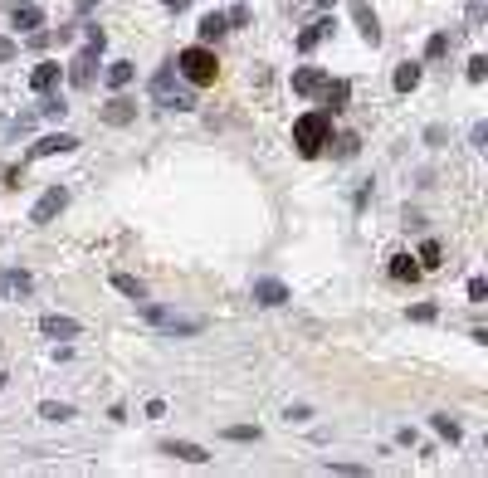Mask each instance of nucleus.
I'll return each instance as SVG.
<instances>
[{"mask_svg":"<svg viewBox=\"0 0 488 478\" xmlns=\"http://www.w3.org/2000/svg\"><path fill=\"white\" fill-rule=\"evenodd\" d=\"M176 74L195 84V88H205V84H215V74H220V64H215V54H210V44H191V49H181L176 59Z\"/></svg>","mask_w":488,"mask_h":478,"instance_id":"nucleus-1","label":"nucleus"},{"mask_svg":"<svg viewBox=\"0 0 488 478\" xmlns=\"http://www.w3.org/2000/svg\"><path fill=\"white\" fill-rule=\"evenodd\" d=\"M293 142H298L303 157H317L322 142H327V112H303V117L293 122Z\"/></svg>","mask_w":488,"mask_h":478,"instance_id":"nucleus-2","label":"nucleus"},{"mask_svg":"<svg viewBox=\"0 0 488 478\" xmlns=\"http://www.w3.org/2000/svg\"><path fill=\"white\" fill-rule=\"evenodd\" d=\"M152 98H157L161 107H191V93H181V74H176V64H161V69H157Z\"/></svg>","mask_w":488,"mask_h":478,"instance_id":"nucleus-3","label":"nucleus"},{"mask_svg":"<svg viewBox=\"0 0 488 478\" xmlns=\"http://www.w3.org/2000/svg\"><path fill=\"white\" fill-rule=\"evenodd\" d=\"M142 317H147L152 327H166V332H181V337H191V332H200V327H205L200 317H186V312H171V307H142Z\"/></svg>","mask_w":488,"mask_h":478,"instance_id":"nucleus-4","label":"nucleus"},{"mask_svg":"<svg viewBox=\"0 0 488 478\" xmlns=\"http://www.w3.org/2000/svg\"><path fill=\"white\" fill-rule=\"evenodd\" d=\"M98 54H103V49H93V44H88L84 54H74V64H69V84H74V88H93V79H98Z\"/></svg>","mask_w":488,"mask_h":478,"instance_id":"nucleus-5","label":"nucleus"},{"mask_svg":"<svg viewBox=\"0 0 488 478\" xmlns=\"http://www.w3.org/2000/svg\"><path fill=\"white\" fill-rule=\"evenodd\" d=\"M64 205H69V191H64V186H49V191H44L39 200H34L29 220H34V225H49V220H54V215H59Z\"/></svg>","mask_w":488,"mask_h":478,"instance_id":"nucleus-6","label":"nucleus"},{"mask_svg":"<svg viewBox=\"0 0 488 478\" xmlns=\"http://www.w3.org/2000/svg\"><path fill=\"white\" fill-rule=\"evenodd\" d=\"M79 147V137H69V132H49V137H39L34 147H29V157H64V152H74Z\"/></svg>","mask_w":488,"mask_h":478,"instance_id":"nucleus-7","label":"nucleus"},{"mask_svg":"<svg viewBox=\"0 0 488 478\" xmlns=\"http://www.w3.org/2000/svg\"><path fill=\"white\" fill-rule=\"evenodd\" d=\"M352 15H357L362 39H367V44H381V25H376V15H371V5H367V0H357V5H352Z\"/></svg>","mask_w":488,"mask_h":478,"instance_id":"nucleus-8","label":"nucleus"},{"mask_svg":"<svg viewBox=\"0 0 488 478\" xmlns=\"http://www.w3.org/2000/svg\"><path fill=\"white\" fill-rule=\"evenodd\" d=\"M161 454H171V459H186V464H205L210 454L200 449V444H191V439H166L161 444Z\"/></svg>","mask_w":488,"mask_h":478,"instance_id":"nucleus-9","label":"nucleus"},{"mask_svg":"<svg viewBox=\"0 0 488 478\" xmlns=\"http://www.w3.org/2000/svg\"><path fill=\"white\" fill-rule=\"evenodd\" d=\"M254 298L264 307H279V303H289V288L279 284V279H254Z\"/></svg>","mask_w":488,"mask_h":478,"instance_id":"nucleus-10","label":"nucleus"},{"mask_svg":"<svg viewBox=\"0 0 488 478\" xmlns=\"http://www.w3.org/2000/svg\"><path fill=\"white\" fill-rule=\"evenodd\" d=\"M132 117H137V107H132L127 98H112V102L103 107V122H107V127H127Z\"/></svg>","mask_w":488,"mask_h":478,"instance_id":"nucleus-11","label":"nucleus"},{"mask_svg":"<svg viewBox=\"0 0 488 478\" xmlns=\"http://www.w3.org/2000/svg\"><path fill=\"white\" fill-rule=\"evenodd\" d=\"M39 332H44V337H79V322H74V317L49 312V317H39Z\"/></svg>","mask_w":488,"mask_h":478,"instance_id":"nucleus-12","label":"nucleus"},{"mask_svg":"<svg viewBox=\"0 0 488 478\" xmlns=\"http://www.w3.org/2000/svg\"><path fill=\"white\" fill-rule=\"evenodd\" d=\"M322 84H327V79H322L317 69H298V74H293V93H303V98L322 93Z\"/></svg>","mask_w":488,"mask_h":478,"instance_id":"nucleus-13","label":"nucleus"},{"mask_svg":"<svg viewBox=\"0 0 488 478\" xmlns=\"http://www.w3.org/2000/svg\"><path fill=\"white\" fill-rule=\"evenodd\" d=\"M327 29H332V20H327V15H322V20H312V25H308V29L298 34V49H303V54H308V49H317Z\"/></svg>","mask_w":488,"mask_h":478,"instance_id":"nucleus-14","label":"nucleus"},{"mask_svg":"<svg viewBox=\"0 0 488 478\" xmlns=\"http://www.w3.org/2000/svg\"><path fill=\"white\" fill-rule=\"evenodd\" d=\"M390 279H400V284H415V279H420V264H415L410 254H395V259H390Z\"/></svg>","mask_w":488,"mask_h":478,"instance_id":"nucleus-15","label":"nucleus"},{"mask_svg":"<svg viewBox=\"0 0 488 478\" xmlns=\"http://www.w3.org/2000/svg\"><path fill=\"white\" fill-rule=\"evenodd\" d=\"M322 93H327V107H332V112H342V107H347V98H352V84H347V79H337V84H322Z\"/></svg>","mask_w":488,"mask_h":478,"instance_id":"nucleus-16","label":"nucleus"},{"mask_svg":"<svg viewBox=\"0 0 488 478\" xmlns=\"http://www.w3.org/2000/svg\"><path fill=\"white\" fill-rule=\"evenodd\" d=\"M54 79H59V64H39V69L29 74V88H34V93H49Z\"/></svg>","mask_w":488,"mask_h":478,"instance_id":"nucleus-17","label":"nucleus"},{"mask_svg":"<svg viewBox=\"0 0 488 478\" xmlns=\"http://www.w3.org/2000/svg\"><path fill=\"white\" fill-rule=\"evenodd\" d=\"M225 29H230V25H225V15H205V20H200V44H215Z\"/></svg>","mask_w":488,"mask_h":478,"instance_id":"nucleus-18","label":"nucleus"},{"mask_svg":"<svg viewBox=\"0 0 488 478\" xmlns=\"http://www.w3.org/2000/svg\"><path fill=\"white\" fill-rule=\"evenodd\" d=\"M112 288H117V293H127V298H147V284H142V279H132V274H112Z\"/></svg>","mask_w":488,"mask_h":478,"instance_id":"nucleus-19","label":"nucleus"},{"mask_svg":"<svg viewBox=\"0 0 488 478\" xmlns=\"http://www.w3.org/2000/svg\"><path fill=\"white\" fill-rule=\"evenodd\" d=\"M415 84H420V64H400V69H395V88H400V93H410Z\"/></svg>","mask_w":488,"mask_h":478,"instance_id":"nucleus-20","label":"nucleus"},{"mask_svg":"<svg viewBox=\"0 0 488 478\" xmlns=\"http://www.w3.org/2000/svg\"><path fill=\"white\" fill-rule=\"evenodd\" d=\"M15 25H20V29H39V25H44V15H39L34 5H20V10H15Z\"/></svg>","mask_w":488,"mask_h":478,"instance_id":"nucleus-21","label":"nucleus"},{"mask_svg":"<svg viewBox=\"0 0 488 478\" xmlns=\"http://www.w3.org/2000/svg\"><path fill=\"white\" fill-rule=\"evenodd\" d=\"M39 415H44V420H59V425H64V420H74V410H69L64 400H44V405H39Z\"/></svg>","mask_w":488,"mask_h":478,"instance_id":"nucleus-22","label":"nucleus"},{"mask_svg":"<svg viewBox=\"0 0 488 478\" xmlns=\"http://www.w3.org/2000/svg\"><path fill=\"white\" fill-rule=\"evenodd\" d=\"M132 84V64H112L107 69V88H127Z\"/></svg>","mask_w":488,"mask_h":478,"instance_id":"nucleus-23","label":"nucleus"},{"mask_svg":"<svg viewBox=\"0 0 488 478\" xmlns=\"http://www.w3.org/2000/svg\"><path fill=\"white\" fill-rule=\"evenodd\" d=\"M440 264H444V259H440V244L425 239V244H420V269H440Z\"/></svg>","mask_w":488,"mask_h":478,"instance_id":"nucleus-24","label":"nucleus"},{"mask_svg":"<svg viewBox=\"0 0 488 478\" xmlns=\"http://www.w3.org/2000/svg\"><path fill=\"white\" fill-rule=\"evenodd\" d=\"M430 425H435V434H440V439H449V444H454V439H459V425H454V420H449V415H435V420H430Z\"/></svg>","mask_w":488,"mask_h":478,"instance_id":"nucleus-25","label":"nucleus"},{"mask_svg":"<svg viewBox=\"0 0 488 478\" xmlns=\"http://www.w3.org/2000/svg\"><path fill=\"white\" fill-rule=\"evenodd\" d=\"M0 293H29V274H5V279H0Z\"/></svg>","mask_w":488,"mask_h":478,"instance_id":"nucleus-26","label":"nucleus"},{"mask_svg":"<svg viewBox=\"0 0 488 478\" xmlns=\"http://www.w3.org/2000/svg\"><path fill=\"white\" fill-rule=\"evenodd\" d=\"M225 439L244 444V439H259V430H254V425H230V430H225Z\"/></svg>","mask_w":488,"mask_h":478,"instance_id":"nucleus-27","label":"nucleus"},{"mask_svg":"<svg viewBox=\"0 0 488 478\" xmlns=\"http://www.w3.org/2000/svg\"><path fill=\"white\" fill-rule=\"evenodd\" d=\"M484 79H488V59L474 54V59H469V84H484Z\"/></svg>","mask_w":488,"mask_h":478,"instance_id":"nucleus-28","label":"nucleus"},{"mask_svg":"<svg viewBox=\"0 0 488 478\" xmlns=\"http://www.w3.org/2000/svg\"><path fill=\"white\" fill-rule=\"evenodd\" d=\"M444 49H449V34H435V39H430V44H425V54H430V59H440V54H444Z\"/></svg>","mask_w":488,"mask_h":478,"instance_id":"nucleus-29","label":"nucleus"},{"mask_svg":"<svg viewBox=\"0 0 488 478\" xmlns=\"http://www.w3.org/2000/svg\"><path fill=\"white\" fill-rule=\"evenodd\" d=\"M64 107H69V102H59V98H44V102H39L44 117H64Z\"/></svg>","mask_w":488,"mask_h":478,"instance_id":"nucleus-30","label":"nucleus"},{"mask_svg":"<svg viewBox=\"0 0 488 478\" xmlns=\"http://www.w3.org/2000/svg\"><path fill=\"white\" fill-rule=\"evenodd\" d=\"M410 317H415V322H435V303H415Z\"/></svg>","mask_w":488,"mask_h":478,"instance_id":"nucleus-31","label":"nucleus"},{"mask_svg":"<svg viewBox=\"0 0 488 478\" xmlns=\"http://www.w3.org/2000/svg\"><path fill=\"white\" fill-rule=\"evenodd\" d=\"M469 303H488V284L484 279H469Z\"/></svg>","mask_w":488,"mask_h":478,"instance_id":"nucleus-32","label":"nucleus"},{"mask_svg":"<svg viewBox=\"0 0 488 478\" xmlns=\"http://www.w3.org/2000/svg\"><path fill=\"white\" fill-rule=\"evenodd\" d=\"M303 420H312V410L308 405H289V425H303Z\"/></svg>","mask_w":488,"mask_h":478,"instance_id":"nucleus-33","label":"nucleus"},{"mask_svg":"<svg viewBox=\"0 0 488 478\" xmlns=\"http://www.w3.org/2000/svg\"><path fill=\"white\" fill-rule=\"evenodd\" d=\"M88 44H93V49H103V44H107V34H103L98 25H88Z\"/></svg>","mask_w":488,"mask_h":478,"instance_id":"nucleus-34","label":"nucleus"},{"mask_svg":"<svg viewBox=\"0 0 488 478\" xmlns=\"http://www.w3.org/2000/svg\"><path fill=\"white\" fill-rule=\"evenodd\" d=\"M5 59H15V39H0V64Z\"/></svg>","mask_w":488,"mask_h":478,"instance_id":"nucleus-35","label":"nucleus"},{"mask_svg":"<svg viewBox=\"0 0 488 478\" xmlns=\"http://www.w3.org/2000/svg\"><path fill=\"white\" fill-rule=\"evenodd\" d=\"M93 5H98V0H74V10H79V15H88Z\"/></svg>","mask_w":488,"mask_h":478,"instance_id":"nucleus-36","label":"nucleus"},{"mask_svg":"<svg viewBox=\"0 0 488 478\" xmlns=\"http://www.w3.org/2000/svg\"><path fill=\"white\" fill-rule=\"evenodd\" d=\"M161 5H166V10H186L191 0H161Z\"/></svg>","mask_w":488,"mask_h":478,"instance_id":"nucleus-37","label":"nucleus"},{"mask_svg":"<svg viewBox=\"0 0 488 478\" xmlns=\"http://www.w3.org/2000/svg\"><path fill=\"white\" fill-rule=\"evenodd\" d=\"M317 5H322V10H327V5H337V0H317Z\"/></svg>","mask_w":488,"mask_h":478,"instance_id":"nucleus-38","label":"nucleus"}]
</instances>
